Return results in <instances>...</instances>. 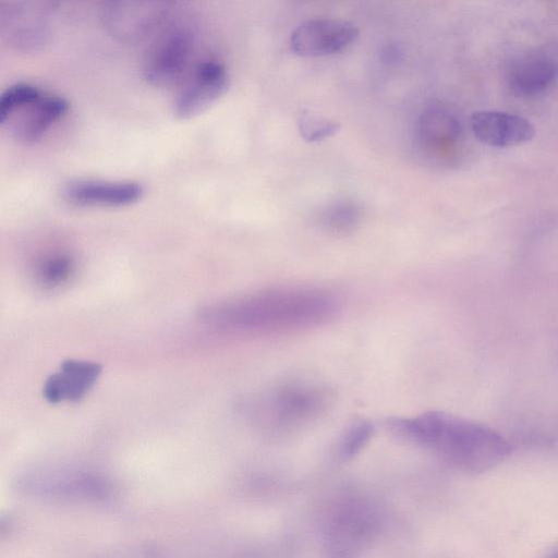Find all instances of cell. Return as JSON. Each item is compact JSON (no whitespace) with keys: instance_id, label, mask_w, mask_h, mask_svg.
I'll use <instances>...</instances> for the list:
<instances>
[{"instance_id":"cell-9","label":"cell","mask_w":558,"mask_h":558,"mask_svg":"<svg viewBox=\"0 0 558 558\" xmlns=\"http://www.w3.org/2000/svg\"><path fill=\"white\" fill-rule=\"evenodd\" d=\"M168 11L169 0H105L102 21L114 39L134 44L158 29Z\"/></svg>"},{"instance_id":"cell-17","label":"cell","mask_w":558,"mask_h":558,"mask_svg":"<svg viewBox=\"0 0 558 558\" xmlns=\"http://www.w3.org/2000/svg\"><path fill=\"white\" fill-rule=\"evenodd\" d=\"M74 271L73 257L65 253H53L38 263L36 278L41 286L53 289L70 280Z\"/></svg>"},{"instance_id":"cell-18","label":"cell","mask_w":558,"mask_h":558,"mask_svg":"<svg viewBox=\"0 0 558 558\" xmlns=\"http://www.w3.org/2000/svg\"><path fill=\"white\" fill-rule=\"evenodd\" d=\"M374 435V426L366 420L351 423L340 436L336 446V457L340 461L354 458L368 444Z\"/></svg>"},{"instance_id":"cell-8","label":"cell","mask_w":558,"mask_h":558,"mask_svg":"<svg viewBox=\"0 0 558 558\" xmlns=\"http://www.w3.org/2000/svg\"><path fill=\"white\" fill-rule=\"evenodd\" d=\"M194 49L191 32L181 26L169 27L156 36L142 63L144 80L163 88L183 80Z\"/></svg>"},{"instance_id":"cell-2","label":"cell","mask_w":558,"mask_h":558,"mask_svg":"<svg viewBox=\"0 0 558 558\" xmlns=\"http://www.w3.org/2000/svg\"><path fill=\"white\" fill-rule=\"evenodd\" d=\"M333 391L314 378L277 381L251 398L246 411L257 430L270 439L296 436L314 426L331 409Z\"/></svg>"},{"instance_id":"cell-15","label":"cell","mask_w":558,"mask_h":558,"mask_svg":"<svg viewBox=\"0 0 558 558\" xmlns=\"http://www.w3.org/2000/svg\"><path fill=\"white\" fill-rule=\"evenodd\" d=\"M143 187L130 181H76L65 189V197L75 205L122 207L135 204L143 196Z\"/></svg>"},{"instance_id":"cell-12","label":"cell","mask_w":558,"mask_h":558,"mask_svg":"<svg viewBox=\"0 0 558 558\" xmlns=\"http://www.w3.org/2000/svg\"><path fill=\"white\" fill-rule=\"evenodd\" d=\"M473 135L481 143L507 148L532 141L535 128L524 117L500 110H478L470 118Z\"/></svg>"},{"instance_id":"cell-11","label":"cell","mask_w":558,"mask_h":558,"mask_svg":"<svg viewBox=\"0 0 558 558\" xmlns=\"http://www.w3.org/2000/svg\"><path fill=\"white\" fill-rule=\"evenodd\" d=\"M359 36L352 23L336 19H313L301 23L290 36L291 51L303 58L331 56L347 49Z\"/></svg>"},{"instance_id":"cell-5","label":"cell","mask_w":558,"mask_h":558,"mask_svg":"<svg viewBox=\"0 0 558 558\" xmlns=\"http://www.w3.org/2000/svg\"><path fill=\"white\" fill-rule=\"evenodd\" d=\"M17 490L39 500L62 504H99L113 496V485L100 472L72 464H43L23 471Z\"/></svg>"},{"instance_id":"cell-16","label":"cell","mask_w":558,"mask_h":558,"mask_svg":"<svg viewBox=\"0 0 558 558\" xmlns=\"http://www.w3.org/2000/svg\"><path fill=\"white\" fill-rule=\"evenodd\" d=\"M420 134L427 145L437 149L452 150L461 143L462 126L452 112L434 107L422 114Z\"/></svg>"},{"instance_id":"cell-3","label":"cell","mask_w":558,"mask_h":558,"mask_svg":"<svg viewBox=\"0 0 558 558\" xmlns=\"http://www.w3.org/2000/svg\"><path fill=\"white\" fill-rule=\"evenodd\" d=\"M329 315L325 302L307 299H254L206 307L201 320L231 332H277L320 323Z\"/></svg>"},{"instance_id":"cell-6","label":"cell","mask_w":558,"mask_h":558,"mask_svg":"<svg viewBox=\"0 0 558 558\" xmlns=\"http://www.w3.org/2000/svg\"><path fill=\"white\" fill-rule=\"evenodd\" d=\"M69 102L60 95L29 83H16L0 97V124H9L22 143L43 137L68 112Z\"/></svg>"},{"instance_id":"cell-1","label":"cell","mask_w":558,"mask_h":558,"mask_svg":"<svg viewBox=\"0 0 558 558\" xmlns=\"http://www.w3.org/2000/svg\"><path fill=\"white\" fill-rule=\"evenodd\" d=\"M385 427L398 439L464 473L489 471L512 452L511 442L499 432L444 411L388 417Z\"/></svg>"},{"instance_id":"cell-20","label":"cell","mask_w":558,"mask_h":558,"mask_svg":"<svg viewBox=\"0 0 558 558\" xmlns=\"http://www.w3.org/2000/svg\"><path fill=\"white\" fill-rule=\"evenodd\" d=\"M551 556H554V557H558V547L554 550V553L551 554Z\"/></svg>"},{"instance_id":"cell-10","label":"cell","mask_w":558,"mask_h":558,"mask_svg":"<svg viewBox=\"0 0 558 558\" xmlns=\"http://www.w3.org/2000/svg\"><path fill=\"white\" fill-rule=\"evenodd\" d=\"M182 81L173 101V111L181 119L205 112L227 93L230 85L227 68L214 59L195 64Z\"/></svg>"},{"instance_id":"cell-13","label":"cell","mask_w":558,"mask_h":558,"mask_svg":"<svg viewBox=\"0 0 558 558\" xmlns=\"http://www.w3.org/2000/svg\"><path fill=\"white\" fill-rule=\"evenodd\" d=\"M558 78V59L544 49L517 58L509 66L506 81L520 97H534L550 88Z\"/></svg>"},{"instance_id":"cell-19","label":"cell","mask_w":558,"mask_h":558,"mask_svg":"<svg viewBox=\"0 0 558 558\" xmlns=\"http://www.w3.org/2000/svg\"><path fill=\"white\" fill-rule=\"evenodd\" d=\"M299 125L302 136L311 142L323 140L337 132L339 128L338 124L332 121L318 118L307 112L302 113Z\"/></svg>"},{"instance_id":"cell-4","label":"cell","mask_w":558,"mask_h":558,"mask_svg":"<svg viewBox=\"0 0 558 558\" xmlns=\"http://www.w3.org/2000/svg\"><path fill=\"white\" fill-rule=\"evenodd\" d=\"M388 512L367 496L337 498L325 511L319 526L324 548L336 557H351L376 545L387 533Z\"/></svg>"},{"instance_id":"cell-14","label":"cell","mask_w":558,"mask_h":558,"mask_svg":"<svg viewBox=\"0 0 558 558\" xmlns=\"http://www.w3.org/2000/svg\"><path fill=\"white\" fill-rule=\"evenodd\" d=\"M101 371L102 366L96 362L65 360L60 368L45 380L43 396L53 404L80 401L97 383Z\"/></svg>"},{"instance_id":"cell-7","label":"cell","mask_w":558,"mask_h":558,"mask_svg":"<svg viewBox=\"0 0 558 558\" xmlns=\"http://www.w3.org/2000/svg\"><path fill=\"white\" fill-rule=\"evenodd\" d=\"M54 0H11L2 10L1 34L14 50L43 49L52 34Z\"/></svg>"}]
</instances>
